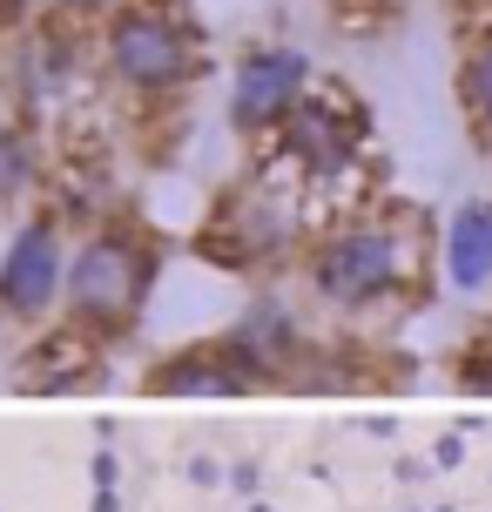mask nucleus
Instances as JSON below:
<instances>
[{"label": "nucleus", "mask_w": 492, "mask_h": 512, "mask_svg": "<svg viewBox=\"0 0 492 512\" xmlns=\"http://www.w3.org/2000/svg\"><path fill=\"white\" fill-rule=\"evenodd\" d=\"M425 236L412 209H351L311 236L304 283L331 310H385L425 290Z\"/></svg>", "instance_id": "f257e3e1"}, {"label": "nucleus", "mask_w": 492, "mask_h": 512, "mask_svg": "<svg viewBox=\"0 0 492 512\" xmlns=\"http://www.w3.org/2000/svg\"><path fill=\"white\" fill-rule=\"evenodd\" d=\"M162 250L135 223H95L68 256V297H61V331L75 344H115L135 331V317L156 290Z\"/></svg>", "instance_id": "f03ea898"}, {"label": "nucleus", "mask_w": 492, "mask_h": 512, "mask_svg": "<svg viewBox=\"0 0 492 512\" xmlns=\"http://www.w3.org/2000/svg\"><path fill=\"white\" fill-rule=\"evenodd\" d=\"M102 68L135 102H176L196 81V34L176 7L162 0H129L102 21Z\"/></svg>", "instance_id": "7ed1b4c3"}, {"label": "nucleus", "mask_w": 492, "mask_h": 512, "mask_svg": "<svg viewBox=\"0 0 492 512\" xmlns=\"http://www.w3.org/2000/svg\"><path fill=\"white\" fill-rule=\"evenodd\" d=\"M196 250L209 263H223V270H270L284 256L311 250L297 189L277 176H250V182H236V189H223V203L209 209Z\"/></svg>", "instance_id": "20e7f679"}, {"label": "nucleus", "mask_w": 492, "mask_h": 512, "mask_svg": "<svg viewBox=\"0 0 492 512\" xmlns=\"http://www.w3.org/2000/svg\"><path fill=\"white\" fill-rule=\"evenodd\" d=\"M68 230H61V216L41 209V216H27L7 256H0V317H14V324H48L61 317V297H68Z\"/></svg>", "instance_id": "39448f33"}, {"label": "nucleus", "mask_w": 492, "mask_h": 512, "mask_svg": "<svg viewBox=\"0 0 492 512\" xmlns=\"http://www.w3.org/2000/svg\"><path fill=\"white\" fill-rule=\"evenodd\" d=\"M358 149H364V122L337 102L331 88H311V95L284 115V128H277V155H284L304 182L351 169V162H358Z\"/></svg>", "instance_id": "423d86ee"}, {"label": "nucleus", "mask_w": 492, "mask_h": 512, "mask_svg": "<svg viewBox=\"0 0 492 512\" xmlns=\"http://www.w3.org/2000/svg\"><path fill=\"white\" fill-rule=\"evenodd\" d=\"M304 95H311V61L297 48H257L243 54V68L230 81V122L243 135H277Z\"/></svg>", "instance_id": "0eeeda50"}, {"label": "nucleus", "mask_w": 492, "mask_h": 512, "mask_svg": "<svg viewBox=\"0 0 492 512\" xmlns=\"http://www.w3.org/2000/svg\"><path fill=\"white\" fill-rule=\"evenodd\" d=\"M445 270L459 290H486L492 283V203H466L445 230Z\"/></svg>", "instance_id": "6e6552de"}, {"label": "nucleus", "mask_w": 492, "mask_h": 512, "mask_svg": "<svg viewBox=\"0 0 492 512\" xmlns=\"http://www.w3.org/2000/svg\"><path fill=\"white\" fill-rule=\"evenodd\" d=\"M459 108H466V128L492 149V27L466 34V48H459Z\"/></svg>", "instance_id": "1a4fd4ad"}, {"label": "nucleus", "mask_w": 492, "mask_h": 512, "mask_svg": "<svg viewBox=\"0 0 492 512\" xmlns=\"http://www.w3.org/2000/svg\"><path fill=\"white\" fill-rule=\"evenodd\" d=\"M27 176H34V149H27L21 122L0 115V203H14V196L27 189Z\"/></svg>", "instance_id": "9d476101"}, {"label": "nucleus", "mask_w": 492, "mask_h": 512, "mask_svg": "<svg viewBox=\"0 0 492 512\" xmlns=\"http://www.w3.org/2000/svg\"><path fill=\"white\" fill-rule=\"evenodd\" d=\"M115 7H129V0H48V14L61 21H108Z\"/></svg>", "instance_id": "9b49d317"}, {"label": "nucleus", "mask_w": 492, "mask_h": 512, "mask_svg": "<svg viewBox=\"0 0 492 512\" xmlns=\"http://www.w3.org/2000/svg\"><path fill=\"white\" fill-rule=\"evenodd\" d=\"M48 0H0V21H41Z\"/></svg>", "instance_id": "f8f14e48"}, {"label": "nucleus", "mask_w": 492, "mask_h": 512, "mask_svg": "<svg viewBox=\"0 0 492 512\" xmlns=\"http://www.w3.org/2000/svg\"><path fill=\"white\" fill-rule=\"evenodd\" d=\"M364 7H398V0H364Z\"/></svg>", "instance_id": "ddd939ff"}]
</instances>
